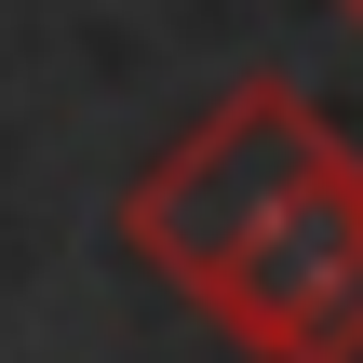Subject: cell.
Returning a JSON list of instances; mask_svg holds the SVG:
<instances>
[{
    "label": "cell",
    "mask_w": 363,
    "mask_h": 363,
    "mask_svg": "<svg viewBox=\"0 0 363 363\" xmlns=\"http://www.w3.org/2000/svg\"><path fill=\"white\" fill-rule=\"evenodd\" d=\"M337 162V121L296 94V81H242L216 121H189L148 175H135V202H121V242L175 283V296H202L310 175Z\"/></svg>",
    "instance_id": "cell-1"
},
{
    "label": "cell",
    "mask_w": 363,
    "mask_h": 363,
    "mask_svg": "<svg viewBox=\"0 0 363 363\" xmlns=\"http://www.w3.org/2000/svg\"><path fill=\"white\" fill-rule=\"evenodd\" d=\"M189 310L256 363H363V162L337 148Z\"/></svg>",
    "instance_id": "cell-2"
},
{
    "label": "cell",
    "mask_w": 363,
    "mask_h": 363,
    "mask_svg": "<svg viewBox=\"0 0 363 363\" xmlns=\"http://www.w3.org/2000/svg\"><path fill=\"white\" fill-rule=\"evenodd\" d=\"M337 13H350V27H363V0H337Z\"/></svg>",
    "instance_id": "cell-3"
}]
</instances>
